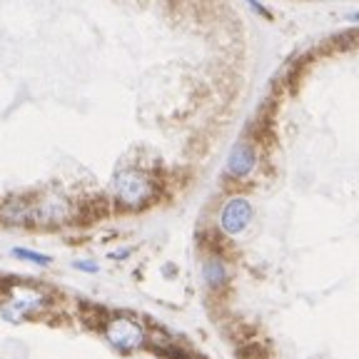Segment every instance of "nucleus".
I'll list each match as a JSON object with an SVG mask.
<instances>
[{"label": "nucleus", "instance_id": "f257e3e1", "mask_svg": "<svg viewBox=\"0 0 359 359\" xmlns=\"http://www.w3.org/2000/svg\"><path fill=\"white\" fill-rule=\"evenodd\" d=\"M110 190H113L115 202L127 209H140L147 202H152V198H155V182H152V177L135 168L120 170L113 177V182H110Z\"/></svg>", "mask_w": 359, "mask_h": 359}, {"label": "nucleus", "instance_id": "f03ea898", "mask_svg": "<svg viewBox=\"0 0 359 359\" xmlns=\"http://www.w3.org/2000/svg\"><path fill=\"white\" fill-rule=\"evenodd\" d=\"M102 335H105V340H108L115 349H120V352H132V349H140L145 344L143 327L130 317L108 319L105 327H102Z\"/></svg>", "mask_w": 359, "mask_h": 359}, {"label": "nucleus", "instance_id": "7ed1b4c3", "mask_svg": "<svg viewBox=\"0 0 359 359\" xmlns=\"http://www.w3.org/2000/svg\"><path fill=\"white\" fill-rule=\"evenodd\" d=\"M252 215H255V212H252L250 200H247L245 195H232V198H228L225 205H222L217 225H220V230L225 234L237 237V234H242L247 228H250Z\"/></svg>", "mask_w": 359, "mask_h": 359}, {"label": "nucleus", "instance_id": "20e7f679", "mask_svg": "<svg viewBox=\"0 0 359 359\" xmlns=\"http://www.w3.org/2000/svg\"><path fill=\"white\" fill-rule=\"evenodd\" d=\"M257 162H260L257 143L250 138H242L230 150L228 162H225V175L230 180H234V182H242V180H247L257 170Z\"/></svg>", "mask_w": 359, "mask_h": 359}, {"label": "nucleus", "instance_id": "39448f33", "mask_svg": "<svg viewBox=\"0 0 359 359\" xmlns=\"http://www.w3.org/2000/svg\"><path fill=\"white\" fill-rule=\"evenodd\" d=\"M42 305H45V297H42L40 292H35V289H30V287H18L13 292L10 302L0 307V314H3V319H8V322H20V319H25L28 314L40 310Z\"/></svg>", "mask_w": 359, "mask_h": 359}, {"label": "nucleus", "instance_id": "423d86ee", "mask_svg": "<svg viewBox=\"0 0 359 359\" xmlns=\"http://www.w3.org/2000/svg\"><path fill=\"white\" fill-rule=\"evenodd\" d=\"M72 217V205L65 198L50 195L42 198L38 205H30V220L40 225H63Z\"/></svg>", "mask_w": 359, "mask_h": 359}, {"label": "nucleus", "instance_id": "0eeeda50", "mask_svg": "<svg viewBox=\"0 0 359 359\" xmlns=\"http://www.w3.org/2000/svg\"><path fill=\"white\" fill-rule=\"evenodd\" d=\"M202 280H205V285H207L209 289H215V292L222 287H228V282H230L228 262H225L220 255H209V257L202 262Z\"/></svg>", "mask_w": 359, "mask_h": 359}, {"label": "nucleus", "instance_id": "6e6552de", "mask_svg": "<svg viewBox=\"0 0 359 359\" xmlns=\"http://www.w3.org/2000/svg\"><path fill=\"white\" fill-rule=\"evenodd\" d=\"M13 257H20V260H25V262L40 264V267L53 262L48 255H40V252H33V250H23V247H15V250H13Z\"/></svg>", "mask_w": 359, "mask_h": 359}, {"label": "nucleus", "instance_id": "1a4fd4ad", "mask_svg": "<svg viewBox=\"0 0 359 359\" xmlns=\"http://www.w3.org/2000/svg\"><path fill=\"white\" fill-rule=\"evenodd\" d=\"M72 267H75V269H83V272H90V275H95L97 269H100L95 262H88V260H78V262L72 264Z\"/></svg>", "mask_w": 359, "mask_h": 359}, {"label": "nucleus", "instance_id": "9d476101", "mask_svg": "<svg viewBox=\"0 0 359 359\" xmlns=\"http://www.w3.org/2000/svg\"><path fill=\"white\" fill-rule=\"evenodd\" d=\"M247 3H250V8H252V10H257L260 15H262V18H272V13H269V10H264V8L260 6L257 0H247Z\"/></svg>", "mask_w": 359, "mask_h": 359}, {"label": "nucleus", "instance_id": "9b49d317", "mask_svg": "<svg viewBox=\"0 0 359 359\" xmlns=\"http://www.w3.org/2000/svg\"><path fill=\"white\" fill-rule=\"evenodd\" d=\"M130 255V250H120V252H113V257L115 260H120V257H127Z\"/></svg>", "mask_w": 359, "mask_h": 359}, {"label": "nucleus", "instance_id": "f8f14e48", "mask_svg": "<svg viewBox=\"0 0 359 359\" xmlns=\"http://www.w3.org/2000/svg\"><path fill=\"white\" fill-rule=\"evenodd\" d=\"M349 18H352V20H357V23H359V13H354V15H349Z\"/></svg>", "mask_w": 359, "mask_h": 359}]
</instances>
